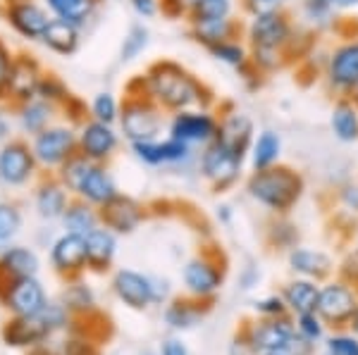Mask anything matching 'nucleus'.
<instances>
[{
  "mask_svg": "<svg viewBox=\"0 0 358 355\" xmlns=\"http://www.w3.org/2000/svg\"><path fill=\"white\" fill-rule=\"evenodd\" d=\"M263 355H285V353H263Z\"/></svg>",
  "mask_w": 358,
  "mask_h": 355,
  "instance_id": "680f3d73",
  "label": "nucleus"
},
{
  "mask_svg": "<svg viewBox=\"0 0 358 355\" xmlns=\"http://www.w3.org/2000/svg\"><path fill=\"white\" fill-rule=\"evenodd\" d=\"M38 257L29 248H10L0 255V279H17V277H36Z\"/></svg>",
  "mask_w": 358,
  "mask_h": 355,
  "instance_id": "7c9ffc66",
  "label": "nucleus"
},
{
  "mask_svg": "<svg viewBox=\"0 0 358 355\" xmlns=\"http://www.w3.org/2000/svg\"><path fill=\"white\" fill-rule=\"evenodd\" d=\"M301 38H306L301 27L287 8L258 10L244 20V41L251 50V62L263 77L280 72L296 60V55H303V50H299Z\"/></svg>",
  "mask_w": 358,
  "mask_h": 355,
  "instance_id": "f257e3e1",
  "label": "nucleus"
},
{
  "mask_svg": "<svg viewBox=\"0 0 358 355\" xmlns=\"http://www.w3.org/2000/svg\"><path fill=\"white\" fill-rule=\"evenodd\" d=\"M327 5L334 10L337 15L342 13H351V10H358V0H325Z\"/></svg>",
  "mask_w": 358,
  "mask_h": 355,
  "instance_id": "6e6d98bb",
  "label": "nucleus"
},
{
  "mask_svg": "<svg viewBox=\"0 0 358 355\" xmlns=\"http://www.w3.org/2000/svg\"><path fill=\"white\" fill-rule=\"evenodd\" d=\"M342 277H344V282L358 284V248L346 253L344 262H342Z\"/></svg>",
  "mask_w": 358,
  "mask_h": 355,
  "instance_id": "8fccbe9b",
  "label": "nucleus"
},
{
  "mask_svg": "<svg viewBox=\"0 0 358 355\" xmlns=\"http://www.w3.org/2000/svg\"><path fill=\"white\" fill-rule=\"evenodd\" d=\"M354 96H356V100H358V89H356V93H354Z\"/></svg>",
  "mask_w": 358,
  "mask_h": 355,
  "instance_id": "e2e57ef3",
  "label": "nucleus"
},
{
  "mask_svg": "<svg viewBox=\"0 0 358 355\" xmlns=\"http://www.w3.org/2000/svg\"><path fill=\"white\" fill-rule=\"evenodd\" d=\"M50 262L60 274H77L89 267V253H86V236L65 232L53 243Z\"/></svg>",
  "mask_w": 358,
  "mask_h": 355,
  "instance_id": "a211bd4d",
  "label": "nucleus"
},
{
  "mask_svg": "<svg viewBox=\"0 0 358 355\" xmlns=\"http://www.w3.org/2000/svg\"><path fill=\"white\" fill-rule=\"evenodd\" d=\"M143 217H146L143 205L134 198L122 196V193H117L110 203L101 208L103 227L113 229L115 234H131L143 222Z\"/></svg>",
  "mask_w": 358,
  "mask_h": 355,
  "instance_id": "dca6fc26",
  "label": "nucleus"
},
{
  "mask_svg": "<svg viewBox=\"0 0 358 355\" xmlns=\"http://www.w3.org/2000/svg\"><path fill=\"white\" fill-rule=\"evenodd\" d=\"M34 151H29L24 143L13 141L0 151V179L10 186H20L29 181V176L34 174Z\"/></svg>",
  "mask_w": 358,
  "mask_h": 355,
  "instance_id": "6ab92c4d",
  "label": "nucleus"
},
{
  "mask_svg": "<svg viewBox=\"0 0 358 355\" xmlns=\"http://www.w3.org/2000/svg\"><path fill=\"white\" fill-rule=\"evenodd\" d=\"M86 253H89L91 270H108L117 253V234L108 227H96L91 234H86Z\"/></svg>",
  "mask_w": 358,
  "mask_h": 355,
  "instance_id": "a878e982",
  "label": "nucleus"
},
{
  "mask_svg": "<svg viewBox=\"0 0 358 355\" xmlns=\"http://www.w3.org/2000/svg\"><path fill=\"white\" fill-rule=\"evenodd\" d=\"M20 225H22L20 210L10 203H0V241L13 239L20 232Z\"/></svg>",
  "mask_w": 358,
  "mask_h": 355,
  "instance_id": "79ce46f5",
  "label": "nucleus"
},
{
  "mask_svg": "<svg viewBox=\"0 0 358 355\" xmlns=\"http://www.w3.org/2000/svg\"><path fill=\"white\" fill-rule=\"evenodd\" d=\"M201 319V310L189 301H175L165 310V322L172 329H189Z\"/></svg>",
  "mask_w": 358,
  "mask_h": 355,
  "instance_id": "58836bf2",
  "label": "nucleus"
},
{
  "mask_svg": "<svg viewBox=\"0 0 358 355\" xmlns=\"http://www.w3.org/2000/svg\"><path fill=\"white\" fill-rule=\"evenodd\" d=\"M358 308L356 289H351L349 282H330L320 289V299H317V315L320 319L330 324H346L351 322Z\"/></svg>",
  "mask_w": 358,
  "mask_h": 355,
  "instance_id": "4468645a",
  "label": "nucleus"
},
{
  "mask_svg": "<svg viewBox=\"0 0 358 355\" xmlns=\"http://www.w3.org/2000/svg\"><path fill=\"white\" fill-rule=\"evenodd\" d=\"M339 200L349 213H358V184L356 181H346L344 186H339Z\"/></svg>",
  "mask_w": 358,
  "mask_h": 355,
  "instance_id": "09e8293b",
  "label": "nucleus"
},
{
  "mask_svg": "<svg viewBox=\"0 0 358 355\" xmlns=\"http://www.w3.org/2000/svg\"><path fill=\"white\" fill-rule=\"evenodd\" d=\"M330 355H358V339L354 336H332L327 341Z\"/></svg>",
  "mask_w": 358,
  "mask_h": 355,
  "instance_id": "a18cd8bd",
  "label": "nucleus"
},
{
  "mask_svg": "<svg viewBox=\"0 0 358 355\" xmlns=\"http://www.w3.org/2000/svg\"><path fill=\"white\" fill-rule=\"evenodd\" d=\"M236 10H241L239 0H192L187 15V24H208V22L234 20Z\"/></svg>",
  "mask_w": 358,
  "mask_h": 355,
  "instance_id": "c85d7f7f",
  "label": "nucleus"
},
{
  "mask_svg": "<svg viewBox=\"0 0 358 355\" xmlns=\"http://www.w3.org/2000/svg\"><path fill=\"white\" fill-rule=\"evenodd\" d=\"M241 10L246 15H253L258 10H273V8H287L289 0H239Z\"/></svg>",
  "mask_w": 358,
  "mask_h": 355,
  "instance_id": "de8ad7c7",
  "label": "nucleus"
},
{
  "mask_svg": "<svg viewBox=\"0 0 358 355\" xmlns=\"http://www.w3.org/2000/svg\"><path fill=\"white\" fill-rule=\"evenodd\" d=\"M296 239H299V232L296 227L292 225V222L282 220H275L273 225H270L268 229V241L270 246H275V248H296Z\"/></svg>",
  "mask_w": 358,
  "mask_h": 355,
  "instance_id": "ea45409f",
  "label": "nucleus"
},
{
  "mask_svg": "<svg viewBox=\"0 0 358 355\" xmlns=\"http://www.w3.org/2000/svg\"><path fill=\"white\" fill-rule=\"evenodd\" d=\"M220 112V129H217V141L224 143L227 148H232L234 153H239L241 158L248 160V151L251 143L256 139V124L248 117L244 110L234 107L232 103H222L217 107Z\"/></svg>",
  "mask_w": 358,
  "mask_h": 355,
  "instance_id": "9d476101",
  "label": "nucleus"
},
{
  "mask_svg": "<svg viewBox=\"0 0 358 355\" xmlns=\"http://www.w3.org/2000/svg\"><path fill=\"white\" fill-rule=\"evenodd\" d=\"M244 163H248L246 158H241L239 153H234L232 148H227L220 141L208 143L206 148H201L199 156V169L201 176L215 188L217 193L232 188L241 176Z\"/></svg>",
  "mask_w": 358,
  "mask_h": 355,
  "instance_id": "6e6552de",
  "label": "nucleus"
},
{
  "mask_svg": "<svg viewBox=\"0 0 358 355\" xmlns=\"http://www.w3.org/2000/svg\"><path fill=\"white\" fill-rule=\"evenodd\" d=\"M41 41L57 55H74L79 50V45H82V27L55 17L43 31Z\"/></svg>",
  "mask_w": 358,
  "mask_h": 355,
  "instance_id": "cd10ccee",
  "label": "nucleus"
},
{
  "mask_svg": "<svg viewBox=\"0 0 358 355\" xmlns=\"http://www.w3.org/2000/svg\"><path fill=\"white\" fill-rule=\"evenodd\" d=\"M79 153L91 163H108L120 148V131L115 124H103L96 119H86L79 127Z\"/></svg>",
  "mask_w": 358,
  "mask_h": 355,
  "instance_id": "ddd939ff",
  "label": "nucleus"
},
{
  "mask_svg": "<svg viewBox=\"0 0 358 355\" xmlns=\"http://www.w3.org/2000/svg\"><path fill=\"white\" fill-rule=\"evenodd\" d=\"M34 158L43 167H57L67 163L79 153V136L74 134L72 127H45L41 134L34 136Z\"/></svg>",
  "mask_w": 358,
  "mask_h": 355,
  "instance_id": "1a4fd4ad",
  "label": "nucleus"
},
{
  "mask_svg": "<svg viewBox=\"0 0 358 355\" xmlns=\"http://www.w3.org/2000/svg\"><path fill=\"white\" fill-rule=\"evenodd\" d=\"M0 301L15 315H38L48 303L43 286L34 277L0 279Z\"/></svg>",
  "mask_w": 358,
  "mask_h": 355,
  "instance_id": "9b49d317",
  "label": "nucleus"
},
{
  "mask_svg": "<svg viewBox=\"0 0 358 355\" xmlns=\"http://www.w3.org/2000/svg\"><path fill=\"white\" fill-rule=\"evenodd\" d=\"M29 355H57V353L53 351V348H48V346H34Z\"/></svg>",
  "mask_w": 358,
  "mask_h": 355,
  "instance_id": "bf43d9fd",
  "label": "nucleus"
},
{
  "mask_svg": "<svg viewBox=\"0 0 358 355\" xmlns=\"http://www.w3.org/2000/svg\"><path fill=\"white\" fill-rule=\"evenodd\" d=\"M232 208H229V205H220V208H217V220L220 222H224V225H229V222H232Z\"/></svg>",
  "mask_w": 358,
  "mask_h": 355,
  "instance_id": "4d7b16f0",
  "label": "nucleus"
},
{
  "mask_svg": "<svg viewBox=\"0 0 358 355\" xmlns=\"http://www.w3.org/2000/svg\"><path fill=\"white\" fill-rule=\"evenodd\" d=\"M10 24L24 38H41L43 31L50 24V17L36 3H15L10 5Z\"/></svg>",
  "mask_w": 358,
  "mask_h": 355,
  "instance_id": "b1692460",
  "label": "nucleus"
},
{
  "mask_svg": "<svg viewBox=\"0 0 358 355\" xmlns=\"http://www.w3.org/2000/svg\"><path fill=\"white\" fill-rule=\"evenodd\" d=\"M13 62H10V55L5 50V45H0V91L10 86V77H13Z\"/></svg>",
  "mask_w": 358,
  "mask_h": 355,
  "instance_id": "603ef678",
  "label": "nucleus"
},
{
  "mask_svg": "<svg viewBox=\"0 0 358 355\" xmlns=\"http://www.w3.org/2000/svg\"><path fill=\"white\" fill-rule=\"evenodd\" d=\"M224 282V260L222 255H196L194 260L187 262L184 267V284L189 294L206 299L213 296Z\"/></svg>",
  "mask_w": 358,
  "mask_h": 355,
  "instance_id": "f8f14e48",
  "label": "nucleus"
},
{
  "mask_svg": "<svg viewBox=\"0 0 358 355\" xmlns=\"http://www.w3.org/2000/svg\"><path fill=\"white\" fill-rule=\"evenodd\" d=\"M96 205L86 203V200H77V203H69L65 215H62V225L65 232L69 234H79L86 236L91 234L96 227H101V213H96Z\"/></svg>",
  "mask_w": 358,
  "mask_h": 355,
  "instance_id": "473e14b6",
  "label": "nucleus"
},
{
  "mask_svg": "<svg viewBox=\"0 0 358 355\" xmlns=\"http://www.w3.org/2000/svg\"><path fill=\"white\" fill-rule=\"evenodd\" d=\"M38 82H41V74H38L36 62H31V60L15 62L13 77H10V91H13L17 98H24V100L36 98Z\"/></svg>",
  "mask_w": 358,
  "mask_h": 355,
  "instance_id": "f704fd0d",
  "label": "nucleus"
},
{
  "mask_svg": "<svg viewBox=\"0 0 358 355\" xmlns=\"http://www.w3.org/2000/svg\"><path fill=\"white\" fill-rule=\"evenodd\" d=\"M351 329H354L356 331V336H358V308H356V312H354V317H351Z\"/></svg>",
  "mask_w": 358,
  "mask_h": 355,
  "instance_id": "052dcab7",
  "label": "nucleus"
},
{
  "mask_svg": "<svg viewBox=\"0 0 358 355\" xmlns=\"http://www.w3.org/2000/svg\"><path fill=\"white\" fill-rule=\"evenodd\" d=\"M91 119L103 124H117L120 122V112H122V103H120L110 91H101V93L94 96L89 105Z\"/></svg>",
  "mask_w": 358,
  "mask_h": 355,
  "instance_id": "4c0bfd02",
  "label": "nucleus"
},
{
  "mask_svg": "<svg viewBox=\"0 0 358 355\" xmlns=\"http://www.w3.org/2000/svg\"><path fill=\"white\" fill-rule=\"evenodd\" d=\"M246 191L265 210L285 217L303 198L306 179L299 169L280 163L275 167L251 172V176L246 179Z\"/></svg>",
  "mask_w": 358,
  "mask_h": 355,
  "instance_id": "7ed1b4c3",
  "label": "nucleus"
},
{
  "mask_svg": "<svg viewBox=\"0 0 358 355\" xmlns=\"http://www.w3.org/2000/svg\"><path fill=\"white\" fill-rule=\"evenodd\" d=\"M160 3H163V0H129L131 10H134L138 17H143V20H151V17L158 15Z\"/></svg>",
  "mask_w": 358,
  "mask_h": 355,
  "instance_id": "3c124183",
  "label": "nucleus"
},
{
  "mask_svg": "<svg viewBox=\"0 0 358 355\" xmlns=\"http://www.w3.org/2000/svg\"><path fill=\"white\" fill-rule=\"evenodd\" d=\"M69 205L67 186L62 181H45L36 191V210L43 220H62Z\"/></svg>",
  "mask_w": 358,
  "mask_h": 355,
  "instance_id": "c756f323",
  "label": "nucleus"
},
{
  "mask_svg": "<svg viewBox=\"0 0 358 355\" xmlns=\"http://www.w3.org/2000/svg\"><path fill=\"white\" fill-rule=\"evenodd\" d=\"M148 41H151V31H148V27L141 24V22L131 24L129 29H127L122 45H120V60L122 62L136 60V57L148 48Z\"/></svg>",
  "mask_w": 358,
  "mask_h": 355,
  "instance_id": "e433bc0d",
  "label": "nucleus"
},
{
  "mask_svg": "<svg viewBox=\"0 0 358 355\" xmlns=\"http://www.w3.org/2000/svg\"><path fill=\"white\" fill-rule=\"evenodd\" d=\"M299 334L306 336L308 341H315L322 336V322L317 312H303L299 315Z\"/></svg>",
  "mask_w": 358,
  "mask_h": 355,
  "instance_id": "c03bdc74",
  "label": "nucleus"
},
{
  "mask_svg": "<svg viewBox=\"0 0 358 355\" xmlns=\"http://www.w3.org/2000/svg\"><path fill=\"white\" fill-rule=\"evenodd\" d=\"M194 151L196 148L172 139V136L131 143V153L136 156V160H141L143 165H151V167H160V165H184L194 158Z\"/></svg>",
  "mask_w": 358,
  "mask_h": 355,
  "instance_id": "2eb2a0df",
  "label": "nucleus"
},
{
  "mask_svg": "<svg viewBox=\"0 0 358 355\" xmlns=\"http://www.w3.org/2000/svg\"><path fill=\"white\" fill-rule=\"evenodd\" d=\"M38 317L45 322V327L50 329V334L62 327H67V305L60 303H45V308L38 312Z\"/></svg>",
  "mask_w": 358,
  "mask_h": 355,
  "instance_id": "37998d69",
  "label": "nucleus"
},
{
  "mask_svg": "<svg viewBox=\"0 0 358 355\" xmlns=\"http://www.w3.org/2000/svg\"><path fill=\"white\" fill-rule=\"evenodd\" d=\"M258 277H261V274L253 270V267H248V270H246V277H244V289H251L253 282H258Z\"/></svg>",
  "mask_w": 358,
  "mask_h": 355,
  "instance_id": "13d9d810",
  "label": "nucleus"
},
{
  "mask_svg": "<svg viewBox=\"0 0 358 355\" xmlns=\"http://www.w3.org/2000/svg\"><path fill=\"white\" fill-rule=\"evenodd\" d=\"M322 79L334 96H354L358 89V33L342 36L330 48L322 65Z\"/></svg>",
  "mask_w": 358,
  "mask_h": 355,
  "instance_id": "423d86ee",
  "label": "nucleus"
},
{
  "mask_svg": "<svg viewBox=\"0 0 358 355\" xmlns=\"http://www.w3.org/2000/svg\"><path fill=\"white\" fill-rule=\"evenodd\" d=\"M160 355H189V351H187V346H184L182 341L167 339L163 343V348H160Z\"/></svg>",
  "mask_w": 358,
  "mask_h": 355,
  "instance_id": "5fc2aeb1",
  "label": "nucleus"
},
{
  "mask_svg": "<svg viewBox=\"0 0 358 355\" xmlns=\"http://www.w3.org/2000/svg\"><path fill=\"white\" fill-rule=\"evenodd\" d=\"M287 260H289L292 272H296L299 277H303V279H313V282H320V279L330 277V272H332V257L317 248L296 246V248L289 250Z\"/></svg>",
  "mask_w": 358,
  "mask_h": 355,
  "instance_id": "5701e85b",
  "label": "nucleus"
},
{
  "mask_svg": "<svg viewBox=\"0 0 358 355\" xmlns=\"http://www.w3.org/2000/svg\"><path fill=\"white\" fill-rule=\"evenodd\" d=\"M113 291L124 305L143 310L155 303V284L153 279L143 277L134 270H120L113 279Z\"/></svg>",
  "mask_w": 358,
  "mask_h": 355,
  "instance_id": "f3484780",
  "label": "nucleus"
},
{
  "mask_svg": "<svg viewBox=\"0 0 358 355\" xmlns=\"http://www.w3.org/2000/svg\"><path fill=\"white\" fill-rule=\"evenodd\" d=\"M282 160V136L275 129H261L248 151V165L253 172L275 167Z\"/></svg>",
  "mask_w": 358,
  "mask_h": 355,
  "instance_id": "393cba45",
  "label": "nucleus"
},
{
  "mask_svg": "<svg viewBox=\"0 0 358 355\" xmlns=\"http://www.w3.org/2000/svg\"><path fill=\"white\" fill-rule=\"evenodd\" d=\"M163 112V107L158 103H153L148 96H127L117 122L120 134L129 141V146L131 143L160 139L163 129H167Z\"/></svg>",
  "mask_w": 358,
  "mask_h": 355,
  "instance_id": "39448f33",
  "label": "nucleus"
},
{
  "mask_svg": "<svg viewBox=\"0 0 358 355\" xmlns=\"http://www.w3.org/2000/svg\"><path fill=\"white\" fill-rule=\"evenodd\" d=\"M65 355H98L96 348L91 346L89 341H82V339H69L65 343Z\"/></svg>",
  "mask_w": 358,
  "mask_h": 355,
  "instance_id": "864d4df0",
  "label": "nucleus"
},
{
  "mask_svg": "<svg viewBox=\"0 0 358 355\" xmlns=\"http://www.w3.org/2000/svg\"><path fill=\"white\" fill-rule=\"evenodd\" d=\"M220 112L217 107H194L175 112L167 122V136L187 143L192 148H206L217 139Z\"/></svg>",
  "mask_w": 358,
  "mask_h": 355,
  "instance_id": "0eeeda50",
  "label": "nucleus"
},
{
  "mask_svg": "<svg viewBox=\"0 0 358 355\" xmlns=\"http://www.w3.org/2000/svg\"><path fill=\"white\" fill-rule=\"evenodd\" d=\"M50 119H53V103L43 98L27 100L24 110H22V127L29 134H41L45 127H50Z\"/></svg>",
  "mask_w": 358,
  "mask_h": 355,
  "instance_id": "c9c22d12",
  "label": "nucleus"
},
{
  "mask_svg": "<svg viewBox=\"0 0 358 355\" xmlns=\"http://www.w3.org/2000/svg\"><path fill=\"white\" fill-rule=\"evenodd\" d=\"M57 20L72 22L77 27H84L86 22H91V17L96 15L98 3L101 0H45Z\"/></svg>",
  "mask_w": 358,
  "mask_h": 355,
  "instance_id": "72a5a7b5",
  "label": "nucleus"
},
{
  "mask_svg": "<svg viewBox=\"0 0 358 355\" xmlns=\"http://www.w3.org/2000/svg\"><path fill=\"white\" fill-rule=\"evenodd\" d=\"M189 33L199 45L203 48H213V45L229 41V38H244V20L234 17V20L224 22H208V24H192Z\"/></svg>",
  "mask_w": 358,
  "mask_h": 355,
  "instance_id": "bb28decb",
  "label": "nucleus"
},
{
  "mask_svg": "<svg viewBox=\"0 0 358 355\" xmlns=\"http://www.w3.org/2000/svg\"><path fill=\"white\" fill-rule=\"evenodd\" d=\"M143 89L148 98L170 114L194 107H217L210 86L175 60L153 62L143 72Z\"/></svg>",
  "mask_w": 358,
  "mask_h": 355,
  "instance_id": "f03ea898",
  "label": "nucleus"
},
{
  "mask_svg": "<svg viewBox=\"0 0 358 355\" xmlns=\"http://www.w3.org/2000/svg\"><path fill=\"white\" fill-rule=\"evenodd\" d=\"M294 327L289 319L285 317H270L261 322L258 327H253L251 336H248V343H251L253 351L261 353H280L287 348V343L294 339Z\"/></svg>",
  "mask_w": 358,
  "mask_h": 355,
  "instance_id": "aec40b11",
  "label": "nucleus"
},
{
  "mask_svg": "<svg viewBox=\"0 0 358 355\" xmlns=\"http://www.w3.org/2000/svg\"><path fill=\"white\" fill-rule=\"evenodd\" d=\"M330 131L344 146L358 143V100L356 96H337L330 110Z\"/></svg>",
  "mask_w": 358,
  "mask_h": 355,
  "instance_id": "4be33fe9",
  "label": "nucleus"
},
{
  "mask_svg": "<svg viewBox=\"0 0 358 355\" xmlns=\"http://www.w3.org/2000/svg\"><path fill=\"white\" fill-rule=\"evenodd\" d=\"M45 336H50V329L38 315H15L3 327V341L15 348L38 346Z\"/></svg>",
  "mask_w": 358,
  "mask_h": 355,
  "instance_id": "412c9836",
  "label": "nucleus"
},
{
  "mask_svg": "<svg viewBox=\"0 0 358 355\" xmlns=\"http://www.w3.org/2000/svg\"><path fill=\"white\" fill-rule=\"evenodd\" d=\"M256 310L261 315H268V317H282L287 310V303L280 296H270V299L256 301Z\"/></svg>",
  "mask_w": 358,
  "mask_h": 355,
  "instance_id": "49530a36",
  "label": "nucleus"
},
{
  "mask_svg": "<svg viewBox=\"0 0 358 355\" xmlns=\"http://www.w3.org/2000/svg\"><path fill=\"white\" fill-rule=\"evenodd\" d=\"M65 305H67V310H74V312H89V310H94V294H91L89 286L72 284L65 291Z\"/></svg>",
  "mask_w": 358,
  "mask_h": 355,
  "instance_id": "a19ab883",
  "label": "nucleus"
},
{
  "mask_svg": "<svg viewBox=\"0 0 358 355\" xmlns=\"http://www.w3.org/2000/svg\"><path fill=\"white\" fill-rule=\"evenodd\" d=\"M287 305L292 308L296 315L303 312H315L317 310V299H320V286H315L313 279H294L285 286L282 294Z\"/></svg>",
  "mask_w": 358,
  "mask_h": 355,
  "instance_id": "2f4dec72",
  "label": "nucleus"
},
{
  "mask_svg": "<svg viewBox=\"0 0 358 355\" xmlns=\"http://www.w3.org/2000/svg\"><path fill=\"white\" fill-rule=\"evenodd\" d=\"M60 181L67 186V191L77 193L79 200H86L96 208H103L120 193L110 172L101 163H91L82 153H77L62 165Z\"/></svg>",
  "mask_w": 358,
  "mask_h": 355,
  "instance_id": "20e7f679",
  "label": "nucleus"
}]
</instances>
